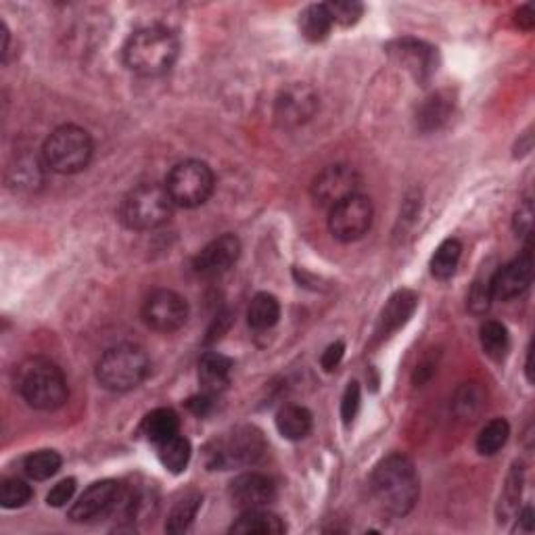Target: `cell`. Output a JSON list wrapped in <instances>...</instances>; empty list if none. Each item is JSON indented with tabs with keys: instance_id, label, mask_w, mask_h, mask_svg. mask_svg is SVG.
<instances>
[{
	"instance_id": "obj_20",
	"label": "cell",
	"mask_w": 535,
	"mask_h": 535,
	"mask_svg": "<svg viewBox=\"0 0 535 535\" xmlns=\"http://www.w3.org/2000/svg\"><path fill=\"white\" fill-rule=\"evenodd\" d=\"M287 525L277 515L268 512L264 509H253L243 510V515L238 517L230 527V533H241V535H278L285 533Z\"/></svg>"
},
{
	"instance_id": "obj_15",
	"label": "cell",
	"mask_w": 535,
	"mask_h": 535,
	"mask_svg": "<svg viewBox=\"0 0 535 535\" xmlns=\"http://www.w3.org/2000/svg\"><path fill=\"white\" fill-rule=\"evenodd\" d=\"M318 111V96L306 84H291L277 98V119L285 128H298Z\"/></svg>"
},
{
	"instance_id": "obj_42",
	"label": "cell",
	"mask_w": 535,
	"mask_h": 535,
	"mask_svg": "<svg viewBox=\"0 0 535 535\" xmlns=\"http://www.w3.org/2000/svg\"><path fill=\"white\" fill-rule=\"evenodd\" d=\"M188 410H191L195 417H207L211 412V408H214V396L211 393H199V396H195L187 401Z\"/></svg>"
},
{
	"instance_id": "obj_21",
	"label": "cell",
	"mask_w": 535,
	"mask_h": 535,
	"mask_svg": "<svg viewBox=\"0 0 535 535\" xmlns=\"http://www.w3.org/2000/svg\"><path fill=\"white\" fill-rule=\"evenodd\" d=\"M277 429L285 439H304L312 431V412L304 406H285L277 414Z\"/></svg>"
},
{
	"instance_id": "obj_16",
	"label": "cell",
	"mask_w": 535,
	"mask_h": 535,
	"mask_svg": "<svg viewBox=\"0 0 535 535\" xmlns=\"http://www.w3.org/2000/svg\"><path fill=\"white\" fill-rule=\"evenodd\" d=\"M230 498L241 510L266 509L277 500V483L264 473H243L230 483Z\"/></svg>"
},
{
	"instance_id": "obj_14",
	"label": "cell",
	"mask_w": 535,
	"mask_h": 535,
	"mask_svg": "<svg viewBox=\"0 0 535 535\" xmlns=\"http://www.w3.org/2000/svg\"><path fill=\"white\" fill-rule=\"evenodd\" d=\"M241 256V241L235 235H222L207 243L193 259V270L203 278L227 274Z\"/></svg>"
},
{
	"instance_id": "obj_28",
	"label": "cell",
	"mask_w": 535,
	"mask_h": 535,
	"mask_svg": "<svg viewBox=\"0 0 535 535\" xmlns=\"http://www.w3.org/2000/svg\"><path fill=\"white\" fill-rule=\"evenodd\" d=\"M45 157H34L32 153H24L17 157V164L11 167L13 185L17 188H36L42 185V176H45Z\"/></svg>"
},
{
	"instance_id": "obj_35",
	"label": "cell",
	"mask_w": 535,
	"mask_h": 535,
	"mask_svg": "<svg viewBox=\"0 0 535 535\" xmlns=\"http://www.w3.org/2000/svg\"><path fill=\"white\" fill-rule=\"evenodd\" d=\"M520 485H523V470L515 469L509 477V483L504 488V496L500 500V512L504 517H510L512 512L519 509V500H520Z\"/></svg>"
},
{
	"instance_id": "obj_36",
	"label": "cell",
	"mask_w": 535,
	"mask_h": 535,
	"mask_svg": "<svg viewBox=\"0 0 535 535\" xmlns=\"http://www.w3.org/2000/svg\"><path fill=\"white\" fill-rule=\"evenodd\" d=\"M481 391L477 389L473 385H464L462 389L459 391V396H456L454 401V408L456 412L460 414V417H473V414L481 408Z\"/></svg>"
},
{
	"instance_id": "obj_22",
	"label": "cell",
	"mask_w": 535,
	"mask_h": 535,
	"mask_svg": "<svg viewBox=\"0 0 535 535\" xmlns=\"http://www.w3.org/2000/svg\"><path fill=\"white\" fill-rule=\"evenodd\" d=\"M143 433L155 446L180 433V419L172 408H157L143 420Z\"/></svg>"
},
{
	"instance_id": "obj_12",
	"label": "cell",
	"mask_w": 535,
	"mask_h": 535,
	"mask_svg": "<svg viewBox=\"0 0 535 535\" xmlns=\"http://www.w3.org/2000/svg\"><path fill=\"white\" fill-rule=\"evenodd\" d=\"M188 318L187 299L170 288H159L153 291L143 304V320L145 325L157 330V333H174L180 327H185Z\"/></svg>"
},
{
	"instance_id": "obj_2",
	"label": "cell",
	"mask_w": 535,
	"mask_h": 535,
	"mask_svg": "<svg viewBox=\"0 0 535 535\" xmlns=\"http://www.w3.org/2000/svg\"><path fill=\"white\" fill-rule=\"evenodd\" d=\"M178 36L164 25L140 27L124 45V63L138 76H161L170 72L178 59Z\"/></svg>"
},
{
	"instance_id": "obj_13",
	"label": "cell",
	"mask_w": 535,
	"mask_h": 535,
	"mask_svg": "<svg viewBox=\"0 0 535 535\" xmlns=\"http://www.w3.org/2000/svg\"><path fill=\"white\" fill-rule=\"evenodd\" d=\"M533 283V256L527 249L519 257L512 259L506 266L491 277L490 280V293L491 299L498 301H510L523 295Z\"/></svg>"
},
{
	"instance_id": "obj_32",
	"label": "cell",
	"mask_w": 535,
	"mask_h": 535,
	"mask_svg": "<svg viewBox=\"0 0 535 535\" xmlns=\"http://www.w3.org/2000/svg\"><path fill=\"white\" fill-rule=\"evenodd\" d=\"M510 438V425L504 419H496L481 429L477 438V449L483 456H494L506 446Z\"/></svg>"
},
{
	"instance_id": "obj_7",
	"label": "cell",
	"mask_w": 535,
	"mask_h": 535,
	"mask_svg": "<svg viewBox=\"0 0 535 535\" xmlns=\"http://www.w3.org/2000/svg\"><path fill=\"white\" fill-rule=\"evenodd\" d=\"M216 178L206 161L187 159L176 164L166 178V188L170 193L174 206L178 207H199L214 193Z\"/></svg>"
},
{
	"instance_id": "obj_27",
	"label": "cell",
	"mask_w": 535,
	"mask_h": 535,
	"mask_svg": "<svg viewBox=\"0 0 535 535\" xmlns=\"http://www.w3.org/2000/svg\"><path fill=\"white\" fill-rule=\"evenodd\" d=\"M330 27H333V19L325 5H309L299 15V30L309 42L325 40L330 34Z\"/></svg>"
},
{
	"instance_id": "obj_10",
	"label": "cell",
	"mask_w": 535,
	"mask_h": 535,
	"mask_svg": "<svg viewBox=\"0 0 535 535\" xmlns=\"http://www.w3.org/2000/svg\"><path fill=\"white\" fill-rule=\"evenodd\" d=\"M360 187L362 178L356 172V167L335 164L316 174L312 182V199L316 201V206L333 209L341 201L360 193Z\"/></svg>"
},
{
	"instance_id": "obj_23",
	"label": "cell",
	"mask_w": 535,
	"mask_h": 535,
	"mask_svg": "<svg viewBox=\"0 0 535 535\" xmlns=\"http://www.w3.org/2000/svg\"><path fill=\"white\" fill-rule=\"evenodd\" d=\"M157 456H159V462L164 464L166 470L178 475V473H182V470H187L188 462H191V456H193L191 441H188L187 438H182L180 433L174 435V438L157 443Z\"/></svg>"
},
{
	"instance_id": "obj_33",
	"label": "cell",
	"mask_w": 535,
	"mask_h": 535,
	"mask_svg": "<svg viewBox=\"0 0 535 535\" xmlns=\"http://www.w3.org/2000/svg\"><path fill=\"white\" fill-rule=\"evenodd\" d=\"M32 496V488L24 479L11 477L5 479L3 485H0V504H3V509H21V506L30 502Z\"/></svg>"
},
{
	"instance_id": "obj_5",
	"label": "cell",
	"mask_w": 535,
	"mask_h": 535,
	"mask_svg": "<svg viewBox=\"0 0 535 535\" xmlns=\"http://www.w3.org/2000/svg\"><path fill=\"white\" fill-rule=\"evenodd\" d=\"M93 138L80 126L67 124L48 134L42 157L48 170L57 174H77L86 170L93 159Z\"/></svg>"
},
{
	"instance_id": "obj_39",
	"label": "cell",
	"mask_w": 535,
	"mask_h": 535,
	"mask_svg": "<svg viewBox=\"0 0 535 535\" xmlns=\"http://www.w3.org/2000/svg\"><path fill=\"white\" fill-rule=\"evenodd\" d=\"M531 230H533V203L531 199H525L515 214V232L519 237L530 238Z\"/></svg>"
},
{
	"instance_id": "obj_34",
	"label": "cell",
	"mask_w": 535,
	"mask_h": 535,
	"mask_svg": "<svg viewBox=\"0 0 535 535\" xmlns=\"http://www.w3.org/2000/svg\"><path fill=\"white\" fill-rule=\"evenodd\" d=\"M325 6L333 24H341L345 27L354 25L364 13V6L356 0H335V3H327Z\"/></svg>"
},
{
	"instance_id": "obj_30",
	"label": "cell",
	"mask_w": 535,
	"mask_h": 535,
	"mask_svg": "<svg viewBox=\"0 0 535 535\" xmlns=\"http://www.w3.org/2000/svg\"><path fill=\"white\" fill-rule=\"evenodd\" d=\"M479 339H481V348L491 360H504L506 354L510 349V337L504 325H500L496 320H488L479 330Z\"/></svg>"
},
{
	"instance_id": "obj_3",
	"label": "cell",
	"mask_w": 535,
	"mask_h": 535,
	"mask_svg": "<svg viewBox=\"0 0 535 535\" xmlns=\"http://www.w3.org/2000/svg\"><path fill=\"white\" fill-rule=\"evenodd\" d=\"M15 389L36 410H57L67 401L69 389L61 368L48 358H27L15 370Z\"/></svg>"
},
{
	"instance_id": "obj_19",
	"label": "cell",
	"mask_w": 535,
	"mask_h": 535,
	"mask_svg": "<svg viewBox=\"0 0 535 535\" xmlns=\"http://www.w3.org/2000/svg\"><path fill=\"white\" fill-rule=\"evenodd\" d=\"M230 358L217 354V351H209L199 360V383L203 391L211 393V396L222 393L230 385Z\"/></svg>"
},
{
	"instance_id": "obj_11",
	"label": "cell",
	"mask_w": 535,
	"mask_h": 535,
	"mask_svg": "<svg viewBox=\"0 0 535 535\" xmlns=\"http://www.w3.org/2000/svg\"><path fill=\"white\" fill-rule=\"evenodd\" d=\"M124 485L114 479H105V481H96L84 491V494L76 500L69 509V519L76 523H90V520L105 519L111 512H116L122 504L124 498Z\"/></svg>"
},
{
	"instance_id": "obj_26",
	"label": "cell",
	"mask_w": 535,
	"mask_h": 535,
	"mask_svg": "<svg viewBox=\"0 0 535 535\" xmlns=\"http://www.w3.org/2000/svg\"><path fill=\"white\" fill-rule=\"evenodd\" d=\"M199 509H201V496L199 494H188L178 502L174 504V509L170 515H167L166 520V531L167 533H185L191 530V525L195 523L197 515H199Z\"/></svg>"
},
{
	"instance_id": "obj_1",
	"label": "cell",
	"mask_w": 535,
	"mask_h": 535,
	"mask_svg": "<svg viewBox=\"0 0 535 535\" xmlns=\"http://www.w3.org/2000/svg\"><path fill=\"white\" fill-rule=\"evenodd\" d=\"M372 496L383 510L404 517L419 502L420 485L412 460L404 454H391L377 464L370 477Z\"/></svg>"
},
{
	"instance_id": "obj_6",
	"label": "cell",
	"mask_w": 535,
	"mask_h": 535,
	"mask_svg": "<svg viewBox=\"0 0 535 535\" xmlns=\"http://www.w3.org/2000/svg\"><path fill=\"white\" fill-rule=\"evenodd\" d=\"M174 201L166 185H140L124 197L119 220L132 230H155L172 217Z\"/></svg>"
},
{
	"instance_id": "obj_8",
	"label": "cell",
	"mask_w": 535,
	"mask_h": 535,
	"mask_svg": "<svg viewBox=\"0 0 535 535\" xmlns=\"http://www.w3.org/2000/svg\"><path fill=\"white\" fill-rule=\"evenodd\" d=\"M207 452L209 467L214 469L249 467L266 454V441L256 427H237L235 431L216 439Z\"/></svg>"
},
{
	"instance_id": "obj_29",
	"label": "cell",
	"mask_w": 535,
	"mask_h": 535,
	"mask_svg": "<svg viewBox=\"0 0 535 535\" xmlns=\"http://www.w3.org/2000/svg\"><path fill=\"white\" fill-rule=\"evenodd\" d=\"M462 245L456 238H446L431 257V274L439 280H448L454 277L456 268L460 264Z\"/></svg>"
},
{
	"instance_id": "obj_17",
	"label": "cell",
	"mask_w": 535,
	"mask_h": 535,
	"mask_svg": "<svg viewBox=\"0 0 535 535\" xmlns=\"http://www.w3.org/2000/svg\"><path fill=\"white\" fill-rule=\"evenodd\" d=\"M391 55L396 57L408 72L417 80H427L435 72V53L431 46L422 45L417 40H399L391 48Z\"/></svg>"
},
{
	"instance_id": "obj_43",
	"label": "cell",
	"mask_w": 535,
	"mask_h": 535,
	"mask_svg": "<svg viewBox=\"0 0 535 535\" xmlns=\"http://www.w3.org/2000/svg\"><path fill=\"white\" fill-rule=\"evenodd\" d=\"M515 21H517V25L520 27V30H525V32L533 30V25H535V13H533V6H531V5L520 6V9L517 11Z\"/></svg>"
},
{
	"instance_id": "obj_41",
	"label": "cell",
	"mask_w": 535,
	"mask_h": 535,
	"mask_svg": "<svg viewBox=\"0 0 535 535\" xmlns=\"http://www.w3.org/2000/svg\"><path fill=\"white\" fill-rule=\"evenodd\" d=\"M343 354H345V345L343 341H335L333 345H328L325 354H322V368H325L327 372L335 370L337 366H339V362L343 360Z\"/></svg>"
},
{
	"instance_id": "obj_31",
	"label": "cell",
	"mask_w": 535,
	"mask_h": 535,
	"mask_svg": "<svg viewBox=\"0 0 535 535\" xmlns=\"http://www.w3.org/2000/svg\"><path fill=\"white\" fill-rule=\"evenodd\" d=\"M61 462V456L55 449H40V452L27 456L24 462V470L34 481H46V479L59 473Z\"/></svg>"
},
{
	"instance_id": "obj_37",
	"label": "cell",
	"mask_w": 535,
	"mask_h": 535,
	"mask_svg": "<svg viewBox=\"0 0 535 535\" xmlns=\"http://www.w3.org/2000/svg\"><path fill=\"white\" fill-rule=\"evenodd\" d=\"M360 385L356 381L348 385V389L343 393V399H341V419L345 425H349L351 420L356 419L358 410H360Z\"/></svg>"
},
{
	"instance_id": "obj_4",
	"label": "cell",
	"mask_w": 535,
	"mask_h": 535,
	"mask_svg": "<svg viewBox=\"0 0 535 535\" xmlns=\"http://www.w3.org/2000/svg\"><path fill=\"white\" fill-rule=\"evenodd\" d=\"M151 362L143 348L132 343L105 351L96 364V381L109 391H130L149 377Z\"/></svg>"
},
{
	"instance_id": "obj_40",
	"label": "cell",
	"mask_w": 535,
	"mask_h": 535,
	"mask_svg": "<svg viewBox=\"0 0 535 535\" xmlns=\"http://www.w3.org/2000/svg\"><path fill=\"white\" fill-rule=\"evenodd\" d=\"M490 301H491V293H490V285H483V283H477L473 287V291L469 295V306L473 309L475 314H481L485 309L490 308Z\"/></svg>"
},
{
	"instance_id": "obj_9",
	"label": "cell",
	"mask_w": 535,
	"mask_h": 535,
	"mask_svg": "<svg viewBox=\"0 0 535 535\" xmlns=\"http://www.w3.org/2000/svg\"><path fill=\"white\" fill-rule=\"evenodd\" d=\"M328 211V230L341 243H354L362 238L370 230L375 217L372 201L362 193L349 197Z\"/></svg>"
},
{
	"instance_id": "obj_18",
	"label": "cell",
	"mask_w": 535,
	"mask_h": 535,
	"mask_svg": "<svg viewBox=\"0 0 535 535\" xmlns=\"http://www.w3.org/2000/svg\"><path fill=\"white\" fill-rule=\"evenodd\" d=\"M417 304H419V298L412 291H408V288L393 295L381 312V320H379V335L387 337L404 327L406 322L410 320L414 309H417Z\"/></svg>"
},
{
	"instance_id": "obj_25",
	"label": "cell",
	"mask_w": 535,
	"mask_h": 535,
	"mask_svg": "<svg viewBox=\"0 0 535 535\" xmlns=\"http://www.w3.org/2000/svg\"><path fill=\"white\" fill-rule=\"evenodd\" d=\"M454 109V101L452 96L448 93H435L433 96H429L425 105H422L419 111V128L425 132L438 130L443 124L448 122L449 114Z\"/></svg>"
},
{
	"instance_id": "obj_24",
	"label": "cell",
	"mask_w": 535,
	"mask_h": 535,
	"mask_svg": "<svg viewBox=\"0 0 535 535\" xmlns=\"http://www.w3.org/2000/svg\"><path fill=\"white\" fill-rule=\"evenodd\" d=\"M280 318V304L278 299L270 293H257L256 298L251 299L249 309H247V322L253 330L262 333V330H270L277 327Z\"/></svg>"
},
{
	"instance_id": "obj_38",
	"label": "cell",
	"mask_w": 535,
	"mask_h": 535,
	"mask_svg": "<svg viewBox=\"0 0 535 535\" xmlns=\"http://www.w3.org/2000/svg\"><path fill=\"white\" fill-rule=\"evenodd\" d=\"M76 494V479H63L55 488L48 491L46 504L53 506V509H63L67 502H72Z\"/></svg>"
}]
</instances>
